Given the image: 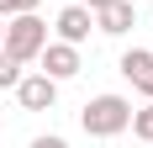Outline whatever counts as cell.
Segmentation results:
<instances>
[{
    "instance_id": "cell-9",
    "label": "cell",
    "mask_w": 153,
    "mask_h": 148,
    "mask_svg": "<svg viewBox=\"0 0 153 148\" xmlns=\"http://www.w3.org/2000/svg\"><path fill=\"white\" fill-rule=\"evenodd\" d=\"M16 79H21V64H16L11 53H5V48H0V90H11Z\"/></svg>"
},
{
    "instance_id": "cell-10",
    "label": "cell",
    "mask_w": 153,
    "mask_h": 148,
    "mask_svg": "<svg viewBox=\"0 0 153 148\" xmlns=\"http://www.w3.org/2000/svg\"><path fill=\"white\" fill-rule=\"evenodd\" d=\"M32 148H69V143H63L58 132H42V138H32Z\"/></svg>"
},
{
    "instance_id": "cell-2",
    "label": "cell",
    "mask_w": 153,
    "mask_h": 148,
    "mask_svg": "<svg viewBox=\"0 0 153 148\" xmlns=\"http://www.w3.org/2000/svg\"><path fill=\"white\" fill-rule=\"evenodd\" d=\"M127 122H132V101L127 95H95L79 111V127L90 138H116V132H127Z\"/></svg>"
},
{
    "instance_id": "cell-5",
    "label": "cell",
    "mask_w": 153,
    "mask_h": 148,
    "mask_svg": "<svg viewBox=\"0 0 153 148\" xmlns=\"http://www.w3.org/2000/svg\"><path fill=\"white\" fill-rule=\"evenodd\" d=\"M90 27H95V11H85V5H63L58 16H53V32H58V43H85L90 37Z\"/></svg>"
},
{
    "instance_id": "cell-7",
    "label": "cell",
    "mask_w": 153,
    "mask_h": 148,
    "mask_svg": "<svg viewBox=\"0 0 153 148\" xmlns=\"http://www.w3.org/2000/svg\"><path fill=\"white\" fill-rule=\"evenodd\" d=\"M122 74L143 90V95H148V101H153V53H148V48H132V53H122Z\"/></svg>"
},
{
    "instance_id": "cell-1",
    "label": "cell",
    "mask_w": 153,
    "mask_h": 148,
    "mask_svg": "<svg viewBox=\"0 0 153 148\" xmlns=\"http://www.w3.org/2000/svg\"><path fill=\"white\" fill-rule=\"evenodd\" d=\"M42 43H48V21H42L37 11H16V16H5L0 48H5V53H11L16 64H37Z\"/></svg>"
},
{
    "instance_id": "cell-6",
    "label": "cell",
    "mask_w": 153,
    "mask_h": 148,
    "mask_svg": "<svg viewBox=\"0 0 153 148\" xmlns=\"http://www.w3.org/2000/svg\"><path fill=\"white\" fill-rule=\"evenodd\" d=\"M137 27V5L132 0H111V5H100L95 11V32H106V37H122V32Z\"/></svg>"
},
{
    "instance_id": "cell-14",
    "label": "cell",
    "mask_w": 153,
    "mask_h": 148,
    "mask_svg": "<svg viewBox=\"0 0 153 148\" xmlns=\"http://www.w3.org/2000/svg\"><path fill=\"white\" fill-rule=\"evenodd\" d=\"M0 32H5V21H0Z\"/></svg>"
},
{
    "instance_id": "cell-8",
    "label": "cell",
    "mask_w": 153,
    "mask_h": 148,
    "mask_svg": "<svg viewBox=\"0 0 153 148\" xmlns=\"http://www.w3.org/2000/svg\"><path fill=\"white\" fill-rule=\"evenodd\" d=\"M127 127H132V132H137L143 143H153V101L143 106V111H132V122H127Z\"/></svg>"
},
{
    "instance_id": "cell-12",
    "label": "cell",
    "mask_w": 153,
    "mask_h": 148,
    "mask_svg": "<svg viewBox=\"0 0 153 148\" xmlns=\"http://www.w3.org/2000/svg\"><path fill=\"white\" fill-rule=\"evenodd\" d=\"M79 5H85V11H100V5H111V0H79Z\"/></svg>"
},
{
    "instance_id": "cell-11",
    "label": "cell",
    "mask_w": 153,
    "mask_h": 148,
    "mask_svg": "<svg viewBox=\"0 0 153 148\" xmlns=\"http://www.w3.org/2000/svg\"><path fill=\"white\" fill-rule=\"evenodd\" d=\"M37 5H42V0H11V16L16 11H37Z\"/></svg>"
},
{
    "instance_id": "cell-13",
    "label": "cell",
    "mask_w": 153,
    "mask_h": 148,
    "mask_svg": "<svg viewBox=\"0 0 153 148\" xmlns=\"http://www.w3.org/2000/svg\"><path fill=\"white\" fill-rule=\"evenodd\" d=\"M0 16H11V0H0Z\"/></svg>"
},
{
    "instance_id": "cell-4",
    "label": "cell",
    "mask_w": 153,
    "mask_h": 148,
    "mask_svg": "<svg viewBox=\"0 0 153 148\" xmlns=\"http://www.w3.org/2000/svg\"><path fill=\"white\" fill-rule=\"evenodd\" d=\"M11 90L27 111H53V101H58V79H48V74H21Z\"/></svg>"
},
{
    "instance_id": "cell-3",
    "label": "cell",
    "mask_w": 153,
    "mask_h": 148,
    "mask_svg": "<svg viewBox=\"0 0 153 148\" xmlns=\"http://www.w3.org/2000/svg\"><path fill=\"white\" fill-rule=\"evenodd\" d=\"M37 64H42V74H48V79H58V85H63V79H74V74H79V48L53 37V43H42Z\"/></svg>"
}]
</instances>
